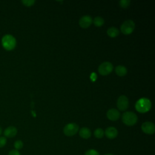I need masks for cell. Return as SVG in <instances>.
Here are the masks:
<instances>
[{
  "label": "cell",
  "instance_id": "8992f818",
  "mask_svg": "<svg viewBox=\"0 0 155 155\" xmlns=\"http://www.w3.org/2000/svg\"><path fill=\"white\" fill-rule=\"evenodd\" d=\"M113 69V64L110 62H104L102 63L98 67L99 73L102 75L105 76L109 74Z\"/></svg>",
  "mask_w": 155,
  "mask_h": 155
},
{
  "label": "cell",
  "instance_id": "ffe728a7",
  "mask_svg": "<svg viewBox=\"0 0 155 155\" xmlns=\"http://www.w3.org/2000/svg\"><path fill=\"white\" fill-rule=\"evenodd\" d=\"M84 155H100V154L96 150L89 149L85 151Z\"/></svg>",
  "mask_w": 155,
  "mask_h": 155
},
{
  "label": "cell",
  "instance_id": "5bb4252c",
  "mask_svg": "<svg viewBox=\"0 0 155 155\" xmlns=\"http://www.w3.org/2000/svg\"><path fill=\"white\" fill-rule=\"evenodd\" d=\"M116 74L119 76H124L127 73V70L125 67L123 65H118L115 68Z\"/></svg>",
  "mask_w": 155,
  "mask_h": 155
},
{
  "label": "cell",
  "instance_id": "9c48e42d",
  "mask_svg": "<svg viewBox=\"0 0 155 155\" xmlns=\"http://www.w3.org/2000/svg\"><path fill=\"white\" fill-rule=\"evenodd\" d=\"M93 22L92 18L90 15H85L81 17L79 21V24L82 28H87L91 25Z\"/></svg>",
  "mask_w": 155,
  "mask_h": 155
},
{
  "label": "cell",
  "instance_id": "4fadbf2b",
  "mask_svg": "<svg viewBox=\"0 0 155 155\" xmlns=\"http://www.w3.org/2000/svg\"><path fill=\"white\" fill-rule=\"evenodd\" d=\"M79 134L81 137L84 139H87L91 137V132L87 127H82L79 131Z\"/></svg>",
  "mask_w": 155,
  "mask_h": 155
},
{
  "label": "cell",
  "instance_id": "ba28073f",
  "mask_svg": "<svg viewBox=\"0 0 155 155\" xmlns=\"http://www.w3.org/2000/svg\"><path fill=\"white\" fill-rule=\"evenodd\" d=\"M142 131L147 134H153L155 132L154 124L151 122H145L141 125Z\"/></svg>",
  "mask_w": 155,
  "mask_h": 155
},
{
  "label": "cell",
  "instance_id": "5b68a950",
  "mask_svg": "<svg viewBox=\"0 0 155 155\" xmlns=\"http://www.w3.org/2000/svg\"><path fill=\"white\" fill-rule=\"evenodd\" d=\"M79 131V126L75 123H70L67 124L64 129L63 132L67 136H73L75 135Z\"/></svg>",
  "mask_w": 155,
  "mask_h": 155
},
{
  "label": "cell",
  "instance_id": "2e32d148",
  "mask_svg": "<svg viewBox=\"0 0 155 155\" xmlns=\"http://www.w3.org/2000/svg\"><path fill=\"white\" fill-rule=\"evenodd\" d=\"M93 24L96 27H101L104 24V19L101 16H96L93 21Z\"/></svg>",
  "mask_w": 155,
  "mask_h": 155
},
{
  "label": "cell",
  "instance_id": "603a6c76",
  "mask_svg": "<svg viewBox=\"0 0 155 155\" xmlns=\"http://www.w3.org/2000/svg\"><path fill=\"white\" fill-rule=\"evenodd\" d=\"M8 155H21V154L18 150L14 149V150H10L9 151Z\"/></svg>",
  "mask_w": 155,
  "mask_h": 155
},
{
  "label": "cell",
  "instance_id": "3957f363",
  "mask_svg": "<svg viewBox=\"0 0 155 155\" xmlns=\"http://www.w3.org/2000/svg\"><path fill=\"white\" fill-rule=\"evenodd\" d=\"M122 120L126 125L133 126L137 122V116L132 111H126L122 116Z\"/></svg>",
  "mask_w": 155,
  "mask_h": 155
},
{
  "label": "cell",
  "instance_id": "277c9868",
  "mask_svg": "<svg viewBox=\"0 0 155 155\" xmlns=\"http://www.w3.org/2000/svg\"><path fill=\"white\" fill-rule=\"evenodd\" d=\"M135 28V23L131 19L124 21L120 26L121 32L125 35L131 34Z\"/></svg>",
  "mask_w": 155,
  "mask_h": 155
},
{
  "label": "cell",
  "instance_id": "7402d4cb",
  "mask_svg": "<svg viewBox=\"0 0 155 155\" xmlns=\"http://www.w3.org/2000/svg\"><path fill=\"white\" fill-rule=\"evenodd\" d=\"M7 143V139L5 137H0V148L4 147Z\"/></svg>",
  "mask_w": 155,
  "mask_h": 155
},
{
  "label": "cell",
  "instance_id": "8fae6325",
  "mask_svg": "<svg viewBox=\"0 0 155 155\" xmlns=\"http://www.w3.org/2000/svg\"><path fill=\"white\" fill-rule=\"evenodd\" d=\"M104 134L109 139H113L117 136V130L114 127H109L106 128L104 131Z\"/></svg>",
  "mask_w": 155,
  "mask_h": 155
},
{
  "label": "cell",
  "instance_id": "7a4b0ae2",
  "mask_svg": "<svg viewBox=\"0 0 155 155\" xmlns=\"http://www.w3.org/2000/svg\"><path fill=\"white\" fill-rule=\"evenodd\" d=\"M1 42L3 47L8 51L13 50L16 45V41L15 38L11 35H4L2 38Z\"/></svg>",
  "mask_w": 155,
  "mask_h": 155
},
{
  "label": "cell",
  "instance_id": "cb8c5ba5",
  "mask_svg": "<svg viewBox=\"0 0 155 155\" xmlns=\"http://www.w3.org/2000/svg\"><path fill=\"white\" fill-rule=\"evenodd\" d=\"M104 155H114V154H111V153H108V154H104Z\"/></svg>",
  "mask_w": 155,
  "mask_h": 155
},
{
  "label": "cell",
  "instance_id": "6da1fadb",
  "mask_svg": "<svg viewBox=\"0 0 155 155\" xmlns=\"http://www.w3.org/2000/svg\"><path fill=\"white\" fill-rule=\"evenodd\" d=\"M151 107L150 100L147 98H141L139 99L135 105L136 110L140 113H143L148 111Z\"/></svg>",
  "mask_w": 155,
  "mask_h": 155
},
{
  "label": "cell",
  "instance_id": "44dd1931",
  "mask_svg": "<svg viewBox=\"0 0 155 155\" xmlns=\"http://www.w3.org/2000/svg\"><path fill=\"white\" fill-rule=\"evenodd\" d=\"M21 2L24 5L27 7H30L35 4V0H23Z\"/></svg>",
  "mask_w": 155,
  "mask_h": 155
},
{
  "label": "cell",
  "instance_id": "e0dca14e",
  "mask_svg": "<svg viewBox=\"0 0 155 155\" xmlns=\"http://www.w3.org/2000/svg\"><path fill=\"white\" fill-rule=\"evenodd\" d=\"M94 136L97 139H101L104 136V131L102 128H98L94 130Z\"/></svg>",
  "mask_w": 155,
  "mask_h": 155
},
{
  "label": "cell",
  "instance_id": "d6986e66",
  "mask_svg": "<svg viewBox=\"0 0 155 155\" xmlns=\"http://www.w3.org/2000/svg\"><path fill=\"white\" fill-rule=\"evenodd\" d=\"M130 4V0H121L119 1V5L121 7L124 8H126L129 7Z\"/></svg>",
  "mask_w": 155,
  "mask_h": 155
},
{
  "label": "cell",
  "instance_id": "7c38bea8",
  "mask_svg": "<svg viewBox=\"0 0 155 155\" xmlns=\"http://www.w3.org/2000/svg\"><path fill=\"white\" fill-rule=\"evenodd\" d=\"M18 133V130L16 127L13 126H10L5 129L4 131V134L5 137H15Z\"/></svg>",
  "mask_w": 155,
  "mask_h": 155
},
{
  "label": "cell",
  "instance_id": "52a82bcc",
  "mask_svg": "<svg viewBox=\"0 0 155 155\" xmlns=\"http://www.w3.org/2000/svg\"><path fill=\"white\" fill-rule=\"evenodd\" d=\"M117 107L120 111L126 110L129 105V101L127 97L125 95L120 96L117 101Z\"/></svg>",
  "mask_w": 155,
  "mask_h": 155
},
{
  "label": "cell",
  "instance_id": "ac0fdd59",
  "mask_svg": "<svg viewBox=\"0 0 155 155\" xmlns=\"http://www.w3.org/2000/svg\"><path fill=\"white\" fill-rule=\"evenodd\" d=\"M23 145H24L23 142L21 140H17L14 143V147H15V150H17L18 151L22 148Z\"/></svg>",
  "mask_w": 155,
  "mask_h": 155
},
{
  "label": "cell",
  "instance_id": "30bf717a",
  "mask_svg": "<svg viewBox=\"0 0 155 155\" xmlns=\"http://www.w3.org/2000/svg\"><path fill=\"white\" fill-rule=\"evenodd\" d=\"M120 116V112L115 109V108H111L108 110L107 112V118L112 121H116L119 119Z\"/></svg>",
  "mask_w": 155,
  "mask_h": 155
},
{
  "label": "cell",
  "instance_id": "d4e9b609",
  "mask_svg": "<svg viewBox=\"0 0 155 155\" xmlns=\"http://www.w3.org/2000/svg\"><path fill=\"white\" fill-rule=\"evenodd\" d=\"M1 133H2V129H1V128L0 127V135L1 134Z\"/></svg>",
  "mask_w": 155,
  "mask_h": 155
},
{
  "label": "cell",
  "instance_id": "9a60e30c",
  "mask_svg": "<svg viewBox=\"0 0 155 155\" xmlns=\"http://www.w3.org/2000/svg\"><path fill=\"white\" fill-rule=\"evenodd\" d=\"M107 33L110 37L115 38L119 35V31L117 28H116L114 27H110L109 28H108V30L107 31Z\"/></svg>",
  "mask_w": 155,
  "mask_h": 155
}]
</instances>
